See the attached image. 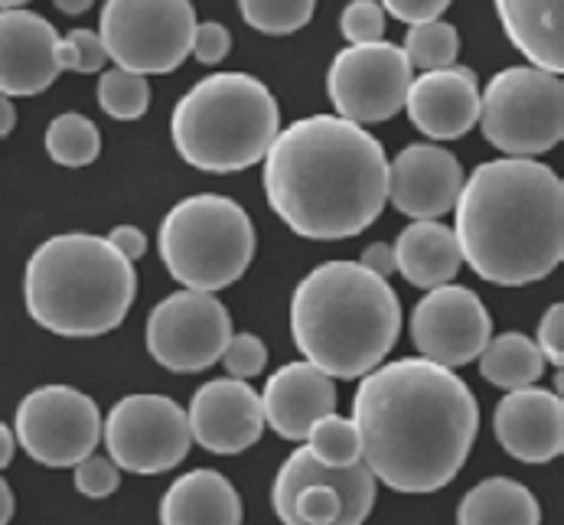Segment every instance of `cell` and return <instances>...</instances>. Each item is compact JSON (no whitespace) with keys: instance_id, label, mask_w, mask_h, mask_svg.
I'll return each mask as SVG.
<instances>
[{"instance_id":"277c9868","label":"cell","mask_w":564,"mask_h":525,"mask_svg":"<svg viewBox=\"0 0 564 525\" xmlns=\"http://www.w3.org/2000/svg\"><path fill=\"white\" fill-rule=\"evenodd\" d=\"M399 333V294L359 261H323L294 288V346L329 378H362L386 363Z\"/></svg>"},{"instance_id":"8d00e7d4","label":"cell","mask_w":564,"mask_h":525,"mask_svg":"<svg viewBox=\"0 0 564 525\" xmlns=\"http://www.w3.org/2000/svg\"><path fill=\"white\" fill-rule=\"evenodd\" d=\"M539 350L549 366L562 369L564 366V303H552L539 323Z\"/></svg>"},{"instance_id":"4dcf8cb0","label":"cell","mask_w":564,"mask_h":525,"mask_svg":"<svg viewBox=\"0 0 564 525\" xmlns=\"http://www.w3.org/2000/svg\"><path fill=\"white\" fill-rule=\"evenodd\" d=\"M242 20L264 36H291L314 20L317 0H239Z\"/></svg>"},{"instance_id":"74e56055","label":"cell","mask_w":564,"mask_h":525,"mask_svg":"<svg viewBox=\"0 0 564 525\" xmlns=\"http://www.w3.org/2000/svg\"><path fill=\"white\" fill-rule=\"evenodd\" d=\"M454 0H379V7L386 13H392L395 20H402L408 26L424 23V20H437Z\"/></svg>"},{"instance_id":"1f68e13d","label":"cell","mask_w":564,"mask_h":525,"mask_svg":"<svg viewBox=\"0 0 564 525\" xmlns=\"http://www.w3.org/2000/svg\"><path fill=\"white\" fill-rule=\"evenodd\" d=\"M108 63V53L101 46L98 30H69V36H59V66L69 73L91 75L101 73Z\"/></svg>"},{"instance_id":"6da1fadb","label":"cell","mask_w":564,"mask_h":525,"mask_svg":"<svg viewBox=\"0 0 564 525\" xmlns=\"http://www.w3.org/2000/svg\"><path fill=\"white\" fill-rule=\"evenodd\" d=\"M362 463L395 493H437L467 463L480 431L470 385L424 356L379 363L352 398Z\"/></svg>"},{"instance_id":"44dd1931","label":"cell","mask_w":564,"mask_h":525,"mask_svg":"<svg viewBox=\"0 0 564 525\" xmlns=\"http://www.w3.org/2000/svg\"><path fill=\"white\" fill-rule=\"evenodd\" d=\"M261 395L264 428H271L284 441H304L311 425L336 411V385L314 363H288L274 375H268Z\"/></svg>"},{"instance_id":"8992f818","label":"cell","mask_w":564,"mask_h":525,"mask_svg":"<svg viewBox=\"0 0 564 525\" xmlns=\"http://www.w3.org/2000/svg\"><path fill=\"white\" fill-rule=\"evenodd\" d=\"M278 131V98L248 73H216L196 82L170 115L173 148L203 173H239L261 163Z\"/></svg>"},{"instance_id":"d590c367","label":"cell","mask_w":564,"mask_h":525,"mask_svg":"<svg viewBox=\"0 0 564 525\" xmlns=\"http://www.w3.org/2000/svg\"><path fill=\"white\" fill-rule=\"evenodd\" d=\"M229 50H232V33L223 23H216V20L196 23L189 56H196L203 66H216L229 56Z\"/></svg>"},{"instance_id":"60d3db41","label":"cell","mask_w":564,"mask_h":525,"mask_svg":"<svg viewBox=\"0 0 564 525\" xmlns=\"http://www.w3.org/2000/svg\"><path fill=\"white\" fill-rule=\"evenodd\" d=\"M13 450H17L13 428L0 421V470H3V467H10V460H13Z\"/></svg>"},{"instance_id":"52a82bcc","label":"cell","mask_w":564,"mask_h":525,"mask_svg":"<svg viewBox=\"0 0 564 525\" xmlns=\"http://www.w3.org/2000/svg\"><path fill=\"white\" fill-rule=\"evenodd\" d=\"M161 258L170 278L189 291H226L251 268L258 235L251 216L229 196L180 200L161 223Z\"/></svg>"},{"instance_id":"603a6c76","label":"cell","mask_w":564,"mask_h":525,"mask_svg":"<svg viewBox=\"0 0 564 525\" xmlns=\"http://www.w3.org/2000/svg\"><path fill=\"white\" fill-rule=\"evenodd\" d=\"M496 13L506 36L529 60V66L562 75V0H496Z\"/></svg>"},{"instance_id":"484cf974","label":"cell","mask_w":564,"mask_h":525,"mask_svg":"<svg viewBox=\"0 0 564 525\" xmlns=\"http://www.w3.org/2000/svg\"><path fill=\"white\" fill-rule=\"evenodd\" d=\"M480 375L489 385L512 392V388H525V385H539L542 375L549 369L542 350L535 340H529L525 333H502V336H489L484 353L477 356Z\"/></svg>"},{"instance_id":"5bb4252c","label":"cell","mask_w":564,"mask_h":525,"mask_svg":"<svg viewBox=\"0 0 564 525\" xmlns=\"http://www.w3.org/2000/svg\"><path fill=\"white\" fill-rule=\"evenodd\" d=\"M414 69L402 46L395 43H366L346 46L333 56L326 73V95L339 118L356 125H379L402 111Z\"/></svg>"},{"instance_id":"f546056e","label":"cell","mask_w":564,"mask_h":525,"mask_svg":"<svg viewBox=\"0 0 564 525\" xmlns=\"http://www.w3.org/2000/svg\"><path fill=\"white\" fill-rule=\"evenodd\" d=\"M98 105L115 121H138L151 108V82L148 75L128 69H108L98 78Z\"/></svg>"},{"instance_id":"e575fe53","label":"cell","mask_w":564,"mask_h":525,"mask_svg":"<svg viewBox=\"0 0 564 525\" xmlns=\"http://www.w3.org/2000/svg\"><path fill=\"white\" fill-rule=\"evenodd\" d=\"M219 363L226 366V373L232 375V378L251 382L254 375H261L264 366H268V346L254 333H232V340L226 343Z\"/></svg>"},{"instance_id":"2e32d148","label":"cell","mask_w":564,"mask_h":525,"mask_svg":"<svg viewBox=\"0 0 564 525\" xmlns=\"http://www.w3.org/2000/svg\"><path fill=\"white\" fill-rule=\"evenodd\" d=\"M193 441L209 453L236 457L264 435L261 395L245 378H209L186 408Z\"/></svg>"},{"instance_id":"7402d4cb","label":"cell","mask_w":564,"mask_h":525,"mask_svg":"<svg viewBox=\"0 0 564 525\" xmlns=\"http://www.w3.org/2000/svg\"><path fill=\"white\" fill-rule=\"evenodd\" d=\"M161 523L166 525H239L242 500L232 480L219 470L199 467L173 480L161 500Z\"/></svg>"},{"instance_id":"f35d334b","label":"cell","mask_w":564,"mask_h":525,"mask_svg":"<svg viewBox=\"0 0 564 525\" xmlns=\"http://www.w3.org/2000/svg\"><path fill=\"white\" fill-rule=\"evenodd\" d=\"M105 238H108L128 261H141L144 251H148V235H144L138 225H115Z\"/></svg>"},{"instance_id":"f1b7e54d","label":"cell","mask_w":564,"mask_h":525,"mask_svg":"<svg viewBox=\"0 0 564 525\" xmlns=\"http://www.w3.org/2000/svg\"><path fill=\"white\" fill-rule=\"evenodd\" d=\"M304 444L321 463H329V467H349L362 460V441H359L356 421L336 411H326L311 425Z\"/></svg>"},{"instance_id":"d4e9b609","label":"cell","mask_w":564,"mask_h":525,"mask_svg":"<svg viewBox=\"0 0 564 525\" xmlns=\"http://www.w3.org/2000/svg\"><path fill=\"white\" fill-rule=\"evenodd\" d=\"M457 523L464 525H539L542 523V506L532 496L529 486L506 480V476H489L477 483L457 506Z\"/></svg>"},{"instance_id":"d6986e66","label":"cell","mask_w":564,"mask_h":525,"mask_svg":"<svg viewBox=\"0 0 564 525\" xmlns=\"http://www.w3.org/2000/svg\"><path fill=\"white\" fill-rule=\"evenodd\" d=\"M402 108L427 141H457L480 118L477 73L457 63L447 69H427L411 78Z\"/></svg>"},{"instance_id":"83f0119b","label":"cell","mask_w":564,"mask_h":525,"mask_svg":"<svg viewBox=\"0 0 564 525\" xmlns=\"http://www.w3.org/2000/svg\"><path fill=\"white\" fill-rule=\"evenodd\" d=\"M404 56L411 63V69H447L457 63L460 56V33L454 23L447 20H424V23H414L404 36Z\"/></svg>"},{"instance_id":"f6af8a7d","label":"cell","mask_w":564,"mask_h":525,"mask_svg":"<svg viewBox=\"0 0 564 525\" xmlns=\"http://www.w3.org/2000/svg\"><path fill=\"white\" fill-rule=\"evenodd\" d=\"M30 0H0V10H13V7H23Z\"/></svg>"},{"instance_id":"5b68a950","label":"cell","mask_w":564,"mask_h":525,"mask_svg":"<svg viewBox=\"0 0 564 525\" xmlns=\"http://www.w3.org/2000/svg\"><path fill=\"white\" fill-rule=\"evenodd\" d=\"M138 294L134 261L105 235L66 232L46 238L26 261L23 298L30 317L69 340L118 330Z\"/></svg>"},{"instance_id":"e0dca14e","label":"cell","mask_w":564,"mask_h":525,"mask_svg":"<svg viewBox=\"0 0 564 525\" xmlns=\"http://www.w3.org/2000/svg\"><path fill=\"white\" fill-rule=\"evenodd\" d=\"M59 73L63 66L56 26L26 7L0 10V95H40Z\"/></svg>"},{"instance_id":"b9f144b4","label":"cell","mask_w":564,"mask_h":525,"mask_svg":"<svg viewBox=\"0 0 564 525\" xmlns=\"http://www.w3.org/2000/svg\"><path fill=\"white\" fill-rule=\"evenodd\" d=\"M17 128V108L10 101V95H0V138H7Z\"/></svg>"},{"instance_id":"ab89813d","label":"cell","mask_w":564,"mask_h":525,"mask_svg":"<svg viewBox=\"0 0 564 525\" xmlns=\"http://www.w3.org/2000/svg\"><path fill=\"white\" fill-rule=\"evenodd\" d=\"M359 265L369 268V271H376V275H382V278H389V275H395V251L386 242H372V245L362 248Z\"/></svg>"},{"instance_id":"ffe728a7","label":"cell","mask_w":564,"mask_h":525,"mask_svg":"<svg viewBox=\"0 0 564 525\" xmlns=\"http://www.w3.org/2000/svg\"><path fill=\"white\" fill-rule=\"evenodd\" d=\"M492 431L502 450L522 463H549L564 450V401L558 392L525 385L499 398Z\"/></svg>"},{"instance_id":"7bdbcfd3","label":"cell","mask_w":564,"mask_h":525,"mask_svg":"<svg viewBox=\"0 0 564 525\" xmlns=\"http://www.w3.org/2000/svg\"><path fill=\"white\" fill-rule=\"evenodd\" d=\"M13 510H17V503H13V490H10V486H7V480L0 476V525L13 519Z\"/></svg>"},{"instance_id":"30bf717a","label":"cell","mask_w":564,"mask_h":525,"mask_svg":"<svg viewBox=\"0 0 564 525\" xmlns=\"http://www.w3.org/2000/svg\"><path fill=\"white\" fill-rule=\"evenodd\" d=\"M196 10L189 0H108L98 36L118 69L166 75L183 66L193 46Z\"/></svg>"},{"instance_id":"9c48e42d","label":"cell","mask_w":564,"mask_h":525,"mask_svg":"<svg viewBox=\"0 0 564 525\" xmlns=\"http://www.w3.org/2000/svg\"><path fill=\"white\" fill-rule=\"evenodd\" d=\"M376 483L362 460L329 467L297 448L274 476L271 510L288 525H359L376 506Z\"/></svg>"},{"instance_id":"7a4b0ae2","label":"cell","mask_w":564,"mask_h":525,"mask_svg":"<svg viewBox=\"0 0 564 525\" xmlns=\"http://www.w3.org/2000/svg\"><path fill=\"white\" fill-rule=\"evenodd\" d=\"M261 163L268 206L311 242L352 238L389 203L382 141L339 115H311L281 128Z\"/></svg>"},{"instance_id":"cb8c5ba5","label":"cell","mask_w":564,"mask_h":525,"mask_svg":"<svg viewBox=\"0 0 564 525\" xmlns=\"http://www.w3.org/2000/svg\"><path fill=\"white\" fill-rule=\"evenodd\" d=\"M392 251H395V271L411 288L421 291L454 281L464 265L454 228H447L441 219H414L395 238Z\"/></svg>"},{"instance_id":"7c38bea8","label":"cell","mask_w":564,"mask_h":525,"mask_svg":"<svg viewBox=\"0 0 564 525\" xmlns=\"http://www.w3.org/2000/svg\"><path fill=\"white\" fill-rule=\"evenodd\" d=\"M232 333V313L223 300L186 288L151 310L144 343L158 366L189 375L216 366Z\"/></svg>"},{"instance_id":"836d02e7","label":"cell","mask_w":564,"mask_h":525,"mask_svg":"<svg viewBox=\"0 0 564 525\" xmlns=\"http://www.w3.org/2000/svg\"><path fill=\"white\" fill-rule=\"evenodd\" d=\"M73 480H76V490L88 500H105L118 490L121 483V467L111 460V457H101V453H85L79 463L73 467Z\"/></svg>"},{"instance_id":"ee69618b","label":"cell","mask_w":564,"mask_h":525,"mask_svg":"<svg viewBox=\"0 0 564 525\" xmlns=\"http://www.w3.org/2000/svg\"><path fill=\"white\" fill-rule=\"evenodd\" d=\"M63 13H69V17H79V13H85L95 0H53Z\"/></svg>"},{"instance_id":"9a60e30c","label":"cell","mask_w":564,"mask_h":525,"mask_svg":"<svg viewBox=\"0 0 564 525\" xmlns=\"http://www.w3.org/2000/svg\"><path fill=\"white\" fill-rule=\"evenodd\" d=\"M492 336V317L477 291L464 285H437L411 310V340L417 353L447 369L477 363Z\"/></svg>"},{"instance_id":"d6a6232c","label":"cell","mask_w":564,"mask_h":525,"mask_svg":"<svg viewBox=\"0 0 564 525\" xmlns=\"http://www.w3.org/2000/svg\"><path fill=\"white\" fill-rule=\"evenodd\" d=\"M339 30L349 46H366L386 40V10L379 0H352L339 17Z\"/></svg>"},{"instance_id":"ac0fdd59","label":"cell","mask_w":564,"mask_h":525,"mask_svg":"<svg viewBox=\"0 0 564 525\" xmlns=\"http://www.w3.org/2000/svg\"><path fill=\"white\" fill-rule=\"evenodd\" d=\"M464 186V167L447 148L408 144L389 160V203L408 219H444Z\"/></svg>"},{"instance_id":"8fae6325","label":"cell","mask_w":564,"mask_h":525,"mask_svg":"<svg viewBox=\"0 0 564 525\" xmlns=\"http://www.w3.org/2000/svg\"><path fill=\"white\" fill-rule=\"evenodd\" d=\"M108 457L138 476H158L186 460L193 435L186 411L166 395H128L101 418Z\"/></svg>"},{"instance_id":"4316f807","label":"cell","mask_w":564,"mask_h":525,"mask_svg":"<svg viewBox=\"0 0 564 525\" xmlns=\"http://www.w3.org/2000/svg\"><path fill=\"white\" fill-rule=\"evenodd\" d=\"M46 153L59 167H88L101 153V131L79 111L56 115L46 128Z\"/></svg>"},{"instance_id":"3957f363","label":"cell","mask_w":564,"mask_h":525,"mask_svg":"<svg viewBox=\"0 0 564 525\" xmlns=\"http://www.w3.org/2000/svg\"><path fill=\"white\" fill-rule=\"evenodd\" d=\"M464 265L499 288L545 281L564 258L562 176L535 157L486 160L454 203Z\"/></svg>"},{"instance_id":"4fadbf2b","label":"cell","mask_w":564,"mask_h":525,"mask_svg":"<svg viewBox=\"0 0 564 525\" xmlns=\"http://www.w3.org/2000/svg\"><path fill=\"white\" fill-rule=\"evenodd\" d=\"M13 438L43 467H76L101 444V411L73 385H43L20 401Z\"/></svg>"},{"instance_id":"ba28073f","label":"cell","mask_w":564,"mask_h":525,"mask_svg":"<svg viewBox=\"0 0 564 525\" xmlns=\"http://www.w3.org/2000/svg\"><path fill=\"white\" fill-rule=\"evenodd\" d=\"M484 138L506 157H539L564 138V82L535 66H509L480 92Z\"/></svg>"}]
</instances>
